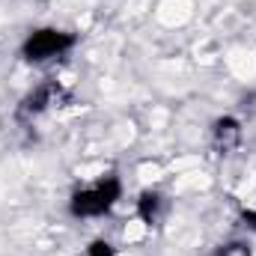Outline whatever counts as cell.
<instances>
[{
    "instance_id": "6da1fadb",
    "label": "cell",
    "mask_w": 256,
    "mask_h": 256,
    "mask_svg": "<svg viewBox=\"0 0 256 256\" xmlns=\"http://www.w3.org/2000/svg\"><path fill=\"white\" fill-rule=\"evenodd\" d=\"M120 196H122V182H120V176L110 173V176L98 179L96 185L80 188V191L72 194L68 212H72L74 218H102V214H108V212L116 206Z\"/></svg>"
},
{
    "instance_id": "7a4b0ae2",
    "label": "cell",
    "mask_w": 256,
    "mask_h": 256,
    "mask_svg": "<svg viewBox=\"0 0 256 256\" xmlns=\"http://www.w3.org/2000/svg\"><path fill=\"white\" fill-rule=\"evenodd\" d=\"M74 45H78V36L74 33L57 30V27H39V30H33L24 39L21 57H24V63L42 66V63H48V60H57V57L68 54Z\"/></svg>"
},
{
    "instance_id": "3957f363",
    "label": "cell",
    "mask_w": 256,
    "mask_h": 256,
    "mask_svg": "<svg viewBox=\"0 0 256 256\" xmlns=\"http://www.w3.org/2000/svg\"><path fill=\"white\" fill-rule=\"evenodd\" d=\"M57 96H60V84L45 80V84L33 86V90L24 96V102H21L18 114H21V116H39L42 110H48V108L54 104V98H57Z\"/></svg>"
},
{
    "instance_id": "277c9868",
    "label": "cell",
    "mask_w": 256,
    "mask_h": 256,
    "mask_svg": "<svg viewBox=\"0 0 256 256\" xmlns=\"http://www.w3.org/2000/svg\"><path fill=\"white\" fill-rule=\"evenodd\" d=\"M167 208H170L167 196L161 191H155V188H146V191H140V196H137V218L146 226H158L161 218L167 214Z\"/></svg>"
},
{
    "instance_id": "5b68a950",
    "label": "cell",
    "mask_w": 256,
    "mask_h": 256,
    "mask_svg": "<svg viewBox=\"0 0 256 256\" xmlns=\"http://www.w3.org/2000/svg\"><path fill=\"white\" fill-rule=\"evenodd\" d=\"M212 137H214V146L220 152H232L242 143V122L236 116H220L212 126Z\"/></svg>"
},
{
    "instance_id": "8992f818",
    "label": "cell",
    "mask_w": 256,
    "mask_h": 256,
    "mask_svg": "<svg viewBox=\"0 0 256 256\" xmlns=\"http://www.w3.org/2000/svg\"><path fill=\"white\" fill-rule=\"evenodd\" d=\"M208 256H250V244L248 242H230V244L214 248Z\"/></svg>"
},
{
    "instance_id": "52a82bcc",
    "label": "cell",
    "mask_w": 256,
    "mask_h": 256,
    "mask_svg": "<svg viewBox=\"0 0 256 256\" xmlns=\"http://www.w3.org/2000/svg\"><path fill=\"white\" fill-rule=\"evenodd\" d=\"M86 256H116V248L110 242H104V238H96V242H90Z\"/></svg>"
},
{
    "instance_id": "ba28073f",
    "label": "cell",
    "mask_w": 256,
    "mask_h": 256,
    "mask_svg": "<svg viewBox=\"0 0 256 256\" xmlns=\"http://www.w3.org/2000/svg\"><path fill=\"white\" fill-rule=\"evenodd\" d=\"M242 220H244L250 230H256V212H244V214H242Z\"/></svg>"
}]
</instances>
